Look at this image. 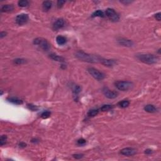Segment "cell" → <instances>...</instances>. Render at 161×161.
I'll return each mask as SVG.
<instances>
[{
  "label": "cell",
  "mask_w": 161,
  "mask_h": 161,
  "mask_svg": "<svg viewBox=\"0 0 161 161\" xmlns=\"http://www.w3.org/2000/svg\"><path fill=\"white\" fill-rule=\"evenodd\" d=\"M75 56L80 61L89 63H100V61L101 59V57H100L85 53L82 50H79L78 52H76V53L75 54Z\"/></svg>",
  "instance_id": "1"
},
{
  "label": "cell",
  "mask_w": 161,
  "mask_h": 161,
  "mask_svg": "<svg viewBox=\"0 0 161 161\" xmlns=\"http://www.w3.org/2000/svg\"><path fill=\"white\" fill-rule=\"evenodd\" d=\"M138 60L147 64H153L158 62L159 58L153 54H139L136 55Z\"/></svg>",
  "instance_id": "2"
},
{
  "label": "cell",
  "mask_w": 161,
  "mask_h": 161,
  "mask_svg": "<svg viewBox=\"0 0 161 161\" xmlns=\"http://www.w3.org/2000/svg\"><path fill=\"white\" fill-rule=\"evenodd\" d=\"M133 83L130 81H117L115 82V86L120 91H126L132 89Z\"/></svg>",
  "instance_id": "3"
},
{
  "label": "cell",
  "mask_w": 161,
  "mask_h": 161,
  "mask_svg": "<svg viewBox=\"0 0 161 161\" xmlns=\"http://www.w3.org/2000/svg\"><path fill=\"white\" fill-rule=\"evenodd\" d=\"M34 44L38 45L42 49L44 50H49L50 49V44L49 43L47 42V40L43 38H35L34 40Z\"/></svg>",
  "instance_id": "4"
},
{
  "label": "cell",
  "mask_w": 161,
  "mask_h": 161,
  "mask_svg": "<svg viewBox=\"0 0 161 161\" xmlns=\"http://www.w3.org/2000/svg\"><path fill=\"white\" fill-rule=\"evenodd\" d=\"M88 71L90 74L96 80H101L105 78V76L103 73L100 72L99 71L96 69L93 68V67H90V68L88 69Z\"/></svg>",
  "instance_id": "5"
},
{
  "label": "cell",
  "mask_w": 161,
  "mask_h": 161,
  "mask_svg": "<svg viewBox=\"0 0 161 161\" xmlns=\"http://www.w3.org/2000/svg\"><path fill=\"white\" fill-rule=\"evenodd\" d=\"M106 15L109 20H111L112 21L116 22V21H118L120 19L118 14L116 12L115 9H112V8H108L106 10Z\"/></svg>",
  "instance_id": "6"
},
{
  "label": "cell",
  "mask_w": 161,
  "mask_h": 161,
  "mask_svg": "<svg viewBox=\"0 0 161 161\" xmlns=\"http://www.w3.org/2000/svg\"><path fill=\"white\" fill-rule=\"evenodd\" d=\"M29 17L27 14H20L16 17V22L19 25H23L27 23Z\"/></svg>",
  "instance_id": "7"
},
{
  "label": "cell",
  "mask_w": 161,
  "mask_h": 161,
  "mask_svg": "<svg viewBox=\"0 0 161 161\" xmlns=\"http://www.w3.org/2000/svg\"><path fill=\"white\" fill-rule=\"evenodd\" d=\"M103 93L104 95L107 98L109 99H114L117 97L118 96V93L116 91H111V90L107 88H105L103 89Z\"/></svg>",
  "instance_id": "8"
},
{
  "label": "cell",
  "mask_w": 161,
  "mask_h": 161,
  "mask_svg": "<svg viewBox=\"0 0 161 161\" xmlns=\"http://www.w3.org/2000/svg\"><path fill=\"white\" fill-rule=\"evenodd\" d=\"M136 152H137V151L135 149L130 147L125 148V149H122V151H120L121 154L125 155V156H132V155H135Z\"/></svg>",
  "instance_id": "9"
},
{
  "label": "cell",
  "mask_w": 161,
  "mask_h": 161,
  "mask_svg": "<svg viewBox=\"0 0 161 161\" xmlns=\"http://www.w3.org/2000/svg\"><path fill=\"white\" fill-rule=\"evenodd\" d=\"M118 44L122 46H124V47H132L134 45V42H133L132 40L128 39H126V38H120V40H118Z\"/></svg>",
  "instance_id": "10"
},
{
  "label": "cell",
  "mask_w": 161,
  "mask_h": 161,
  "mask_svg": "<svg viewBox=\"0 0 161 161\" xmlns=\"http://www.w3.org/2000/svg\"><path fill=\"white\" fill-rule=\"evenodd\" d=\"M100 63L107 67H113L116 64V61L113 59H106L101 57Z\"/></svg>",
  "instance_id": "11"
},
{
  "label": "cell",
  "mask_w": 161,
  "mask_h": 161,
  "mask_svg": "<svg viewBox=\"0 0 161 161\" xmlns=\"http://www.w3.org/2000/svg\"><path fill=\"white\" fill-rule=\"evenodd\" d=\"M65 22L63 18H59L55 21L53 25V28L54 30H59V29L63 28L64 26Z\"/></svg>",
  "instance_id": "12"
},
{
  "label": "cell",
  "mask_w": 161,
  "mask_h": 161,
  "mask_svg": "<svg viewBox=\"0 0 161 161\" xmlns=\"http://www.w3.org/2000/svg\"><path fill=\"white\" fill-rule=\"evenodd\" d=\"M50 59H52V60L55 61H57V62H61V63H64V59L63 57L59 56L57 54H50Z\"/></svg>",
  "instance_id": "13"
},
{
  "label": "cell",
  "mask_w": 161,
  "mask_h": 161,
  "mask_svg": "<svg viewBox=\"0 0 161 161\" xmlns=\"http://www.w3.org/2000/svg\"><path fill=\"white\" fill-rule=\"evenodd\" d=\"M144 109L145 111H146L147 112L151 113H155L157 111V108L152 105H146L145 107H144Z\"/></svg>",
  "instance_id": "14"
},
{
  "label": "cell",
  "mask_w": 161,
  "mask_h": 161,
  "mask_svg": "<svg viewBox=\"0 0 161 161\" xmlns=\"http://www.w3.org/2000/svg\"><path fill=\"white\" fill-rule=\"evenodd\" d=\"M14 9V6L13 5H5L2 7V12H10Z\"/></svg>",
  "instance_id": "15"
},
{
  "label": "cell",
  "mask_w": 161,
  "mask_h": 161,
  "mask_svg": "<svg viewBox=\"0 0 161 161\" xmlns=\"http://www.w3.org/2000/svg\"><path fill=\"white\" fill-rule=\"evenodd\" d=\"M66 38L65 37L63 36H61V35H59V36H57L56 38V42L58 44L60 45H63L65 44V43H66Z\"/></svg>",
  "instance_id": "16"
},
{
  "label": "cell",
  "mask_w": 161,
  "mask_h": 161,
  "mask_svg": "<svg viewBox=\"0 0 161 161\" xmlns=\"http://www.w3.org/2000/svg\"><path fill=\"white\" fill-rule=\"evenodd\" d=\"M52 2L49 1H45L42 4L43 9L44 11H49L50 8H52Z\"/></svg>",
  "instance_id": "17"
},
{
  "label": "cell",
  "mask_w": 161,
  "mask_h": 161,
  "mask_svg": "<svg viewBox=\"0 0 161 161\" xmlns=\"http://www.w3.org/2000/svg\"><path fill=\"white\" fill-rule=\"evenodd\" d=\"M8 100L11 103L15 104V105H21L23 103L21 99L17 98H9L8 99Z\"/></svg>",
  "instance_id": "18"
},
{
  "label": "cell",
  "mask_w": 161,
  "mask_h": 161,
  "mask_svg": "<svg viewBox=\"0 0 161 161\" xmlns=\"http://www.w3.org/2000/svg\"><path fill=\"white\" fill-rule=\"evenodd\" d=\"M93 17H104L105 15L104 13L101 10H97L96 11L94 12L92 15Z\"/></svg>",
  "instance_id": "19"
},
{
  "label": "cell",
  "mask_w": 161,
  "mask_h": 161,
  "mask_svg": "<svg viewBox=\"0 0 161 161\" xmlns=\"http://www.w3.org/2000/svg\"><path fill=\"white\" fill-rule=\"evenodd\" d=\"M118 105H119V106L121 107V108H125L129 106L130 102L128 101V100H123V101H122L120 102V103H118Z\"/></svg>",
  "instance_id": "20"
},
{
  "label": "cell",
  "mask_w": 161,
  "mask_h": 161,
  "mask_svg": "<svg viewBox=\"0 0 161 161\" xmlns=\"http://www.w3.org/2000/svg\"><path fill=\"white\" fill-rule=\"evenodd\" d=\"M98 112H99V111L98 109H91V110H90V111L88 112V115L90 117H93V116H96V115H98Z\"/></svg>",
  "instance_id": "21"
},
{
  "label": "cell",
  "mask_w": 161,
  "mask_h": 161,
  "mask_svg": "<svg viewBox=\"0 0 161 161\" xmlns=\"http://www.w3.org/2000/svg\"><path fill=\"white\" fill-rule=\"evenodd\" d=\"M29 5V2L27 0H21L18 1V5L21 7H27Z\"/></svg>",
  "instance_id": "22"
},
{
  "label": "cell",
  "mask_w": 161,
  "mask_h": 161,
  "mask_svg": "<svg viewBox=\"0 0 161 161\" xmlns=\"http://www.w3.org/2000/svg\"><path fill=\"white\" fill-rule=\"evenodd\" d=\"M113 108V106L112 105H103V107L101 108V110L102 111H107L109 110V109H111Z\"/></svg>",
  "instance_id": "23"
},
{
  "label": "cell",
  "mask_w": 161,
  "mask_h": 161,
  "mask_svg": "<svg viewBox=\"0 0 161 161\" xmlns=\"http://www.w3.org/2000/svg\"><path fill=\"white\" fill-rule=\"evenodd\" d=\"M25 60L23 59H16L15 60H14V63L17 65H20V64H23L25 63Z\"/></svg>",
  "instance_id": "24"
},
{
  "label": "cell",
  "mask_w": 161,
  "mask_h": 161,
  "mask_svg": "<svg viewBox=\"0 0 161 161\" xmlns=\"http://www.w3.org/2000/svg\"><path fill=\"white\" fill-rule=\"evenodd\" d=\"M50 116V111H44V112H43L41 115L42 118H44V119L48 118Z\"/></svg>",
  "instance_id": "25"
},
{
  "label": "cell",
  "mask_w": 161,
  "mask_h": 161,
  "mask_svg": "<svg viewBox=\"0 0 161 161\" xmlns=\"http://www.w3.org/2000/svg\"><path fill=\"white\" fill-rule=\"evenodd\" d=\"M6 139H7V137H6V135H2L1 138H0V145L2 146L4 144H5Z\"/></svg>",
  "instance_id": "26"
},
{
  "label": "cell",
  "mask_w": 161,
  "mask_h": 161,
  "mask_svg": "<svg viewBox=\"0 0 161 161\" xmlns=\"http://www.w3.org/2000/svg\"><path fill=\"white\" fill-rule=\"evenodd\" d=\"M80 88L79 86H76L74 87V88L73 89V92L75 94H78L79 93H80Z\"/></svg>",
  "instance_id": "27"
},
{
  "label": "cell",
  "mask_w": 161,
  "mask_h": 161,
  "mask_svg": "<svg viewBox=\"0 0 161 161\" xmlns=\"http://www.w3.org/2000/svg\"><path fill=\"white\" fill-rule=\"evenodd\" d=\"M28 107L29 109H31L32 111H36V109H37V107H36L35 105H32V104L28 105Z\"/></svg>",
  "instance_id": "28"
},
{
  "label": "cell",
  "mask_w": 161,
  "mask_h": 161,
  "mask_svg": "<svg viewBox=\"0 0 161 161\" xmlns=\"http://www.w3.org/2000/svg\"><path fill=\"white\" fill-rule=\"evenodd\" d=\"M86 142V140H84L83 138H80V139L78 140V143L79 145H84Z\"/></svg>",
  "instance_id": "29"
},
{
  "label": "cell",
  "mask_w": 161,
  "mask_h": 161,
  "mask_svg": "<svg viewBox=\"0 0 161 161\" xmlns=\"http://www.w3.org/2000/svg\"><path fill=\"white\" fill-rule=\"evenodd\" d=\"M65 3V1H57V6L59 8H61L63 5H64V3Z\"/></svg>",
  "instance_id": "30"
},
{
  "label": "cell",
  "mask_w": 161,
  "mask_h": 161,
  "mask_svg": "<svg viewBox=\"0 0 161 161\" xmlns=\"http://www.w3.org/2000/svg\"><path fill=\"white\" fill-rule=\"evenodd\" d=\"M73 157H74L75 159H81L83 157V155L82 154H75V155H73Z\"/></svg>",
  "instance_id": "31"
},
{
  "label": "cell",
  "mask_w": 161,
  "mask_h": 161,
  "mask_svg": "<svg viewBox=\"0 0 161 161\" xmlns=\"http://www.w3.org/2000/svg\"><path fill=\"white\" fill-rule=\"evenodd\" d=\"M155 18H156V20H157L158 21H161V13H158L155 15Z\"/></svg>",
  "instance_id": "32"
},
{
  "label": "cell",
  "mask_w": 161,
  "mask_h": 161,
  "mask_svg": "<svg viewBox=\"0 0 161 161\" xmlns=\"http://www.w3.org/2000/svg\"><path fill=\"white\" fill-rule=\"evenodd\" d=\"M6 32H1V34H0V37H1V38H3L4 36H6Z\"/></svg>",
  "instance_id": "33"
},
{
  "label": "cell",
  "mask_w": 161,
  "mask_h": 161,
  "mask_svg": "<svg viewBox=\"0 0 161 161\" xmlns=\"http://www.w3.org/2000/svg\"><path fill=\"white\" fill-rule=\"evenodd\" d=\"M152 152V151L151 150V149H147V150H145V153L146 154H151Z\"/></svg>",
  "instance_id": "34"
},
{
  "label": "cell",
  "mask_w": 161,
  "mask_h": 161,
  "mask_svg": "<svg viewBox=\"0 0 161 161\" xmlns=\"http://www.w3.org/2000/svg\"><path fill=\"white\" fill-rule=\"evenodd\" d=\"M27 145L26 143H20V147H25Z\"/></svg>",
  "instance_id": "35"
}]
</instances>
